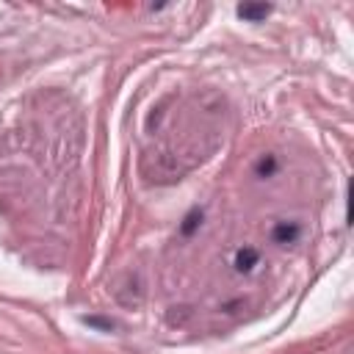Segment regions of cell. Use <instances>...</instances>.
Instances as JSON below:
<instances>
[{
  "label": "cell",
  "mask_w": 354,
  "mask_h": 354,
  "mask_svg": "<svg viewBox=\"0 0 354 354\" xmlns=\"http://www.w3.org/2000/svg\"><path fill=\"white\" fill-rule=\"evenodd\" d=\"M274 166H277V163H274V158H263V160L257 163V174H263V177H266V174H271V171H274Z\"/></svg>",
  "instance_id": "cell-5"
},
{
  "label": "cell",
  "mask_w": 354,
  "mask_h": 354,
  "mask_svg": "<svg viewBox=\"0 0 354 354\" xmlns=\"http://www.w3.org/2000/svg\"><path fill=\"white\" fill-rule=\"evenodd\" d=\"M299 235V227L296 224H277V230H274V241H279V243H288V241H293Z\"/></svg>",
  "instance_id": "cell-3"
},
{
  "label": "cell",
  "mask_w": 354,
  "mask_h": 354,
  "mask_svg": "<svg viewBox=\"0 0 354 354\" xmlns=\"http://www.w3.org/2000/svg\"><path fill=\"white\" fill-rule=\"evenodd\" d=\"M199 224H202V210H199V207H194V210L185 216V224L180 227V232H183V235H191Z\"/></svg>",
  "instance_id": "cell-4"
},
{
  "label": "cell",
  "mask_w": 354,
  "mask_h": 354,
  "mask_svg": "<svg viewBox=\"0 0 354 354\" xmlns=\"http://www.w3.org/2000/svg\"><path fill=\"white\" fill-rule=\"evenodd\" d=\"M257 249H252V246H243V249H238V254H235V268L238 271H252V266H257Z\"/></svg>",
  "instance_id": "cell-2"
},
{
  "label": "cell",
  "mask_w": 354,
  "mask_h": 354,
  "mask_svg": "<svg viewBox=\"0 0 354 354\" xmlns=\"http://www.w3.org/2000/svg\"><path fill=\"white\" fill-rule=\"evenodd\" d=\"M268 11H271L268 3H243V6H238V17H243L249 22H257V19L268 17Z\"/></svg>",
  "instance_id": "cell-1"
},
{
  "label": "cell",
  "mask_w": 354,
  "mask_h": 354,
  "mask_svg": "<svg viewBox=\"0 0 354 354\" xmlns=\"http://www.w3.org/2000/svg\"><path fill=\"white\" fill-rule=\"evenodd\" d=\"M86 324H91V326H100V329H111V326H113L111 321H102V318H86Z\"/></svg>",
  "instance_id": "cell-6"
}]
</instances>
